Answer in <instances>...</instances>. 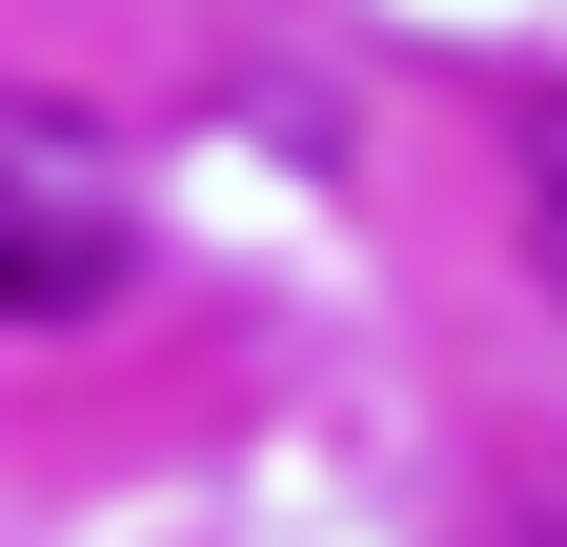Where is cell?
Instances as JSON below:
<instances>
[{
  "instance_id": "obj_3",
  "label": "cell",
  "mask_w": 567,
  "mask_h": 547,
  "mask_svg": "<svg viewBox=\"0 0 567 547\" xmlns=\"http://www.w3.org/2000/svg\"><path fill=\"white\" fill-rule=\"evenodd\" d=\"M547 547H567V527H547Z\"/></svg>"
},
{
  "instance_id": "obj_1",
  "label": "cell",
  "mask_w": 567,
  "mask_h": 547,
  "mask_svg": "<svg viewBox=\"0 0 567 547\" xmlns=\"http://www.w3.org/2000/svg\"><path fill=\"white\" fill-rule=\"evenodd\" d=\"M142 285V183L82 102L0 82V324H102Z\"/></svg>"
},
{
  "instance_id": "obj_2",
  "label": "cell",
  "mask_w": 567,
  "mask_h": 547,
  "mask_svg": "<svg viewBox=\"0 0 567 547\" xmlns=\"http://www.w3.org/2000/svg\"><path fill=\"white\" fill-rule=\"evenodd\" d=\"M507 163H527V264L567 305V82H507Z\"/></svg>"
}]
</instances>
